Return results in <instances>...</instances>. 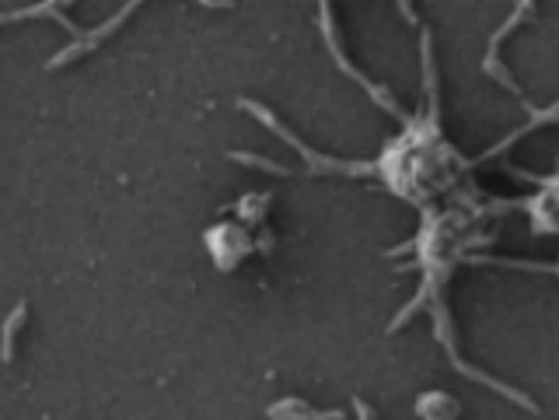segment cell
<instances>
[{
	"label": "cell",
	"mask_w": 559,
	"mask_h": 420,
	"mask_svg": "<svg viewBox=\"0 0 559 420\" xmlns=\"http://www.w3.org/2000/svg\"><path fill=\"white\" fill-rule=\"evenodd\" d=\"M21 315H25V305H18V308L11 312V319L4 322V361H11V347H14V333H18Z\"/></svg>",
	"instance_id": "obj_1"
}]
</instances>
